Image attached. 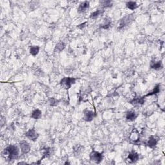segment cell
<instances>
[{
  "instance_id": "17",
  "label": "cell",
  "mask_w": 165,
  "mask_h": 165,
  "mask_svg": "<svg viewBox=\"0 0 165 165\" xmlns=\"http://www.w3.org/2000/svg\"><path fill=\"white\" fill-rule=\"evenodd\" d=\"M151 68L152 69H154L155 70H159L163 68V63H162L161 61H158L152 62L151 63Z\"/></svg>"
},
{
  "instance_id": "18",
  "label": "cell",
  "mask_w": 165,
  "mask_h": 165,
  "mask_svg": "<svg viewBox=\"0 0 165 165\" xmlns=\"http://www.w3.org/2000/svg\"><path fill=\"white\" fill-rule=\"evenodd\" d=\"M42 116V112L39 109H35L32 112L31 117L34 119H39Z\"/></svg>"
},
{
  "instance_id": "1",
  "label": "cell",
  "mask_w": 165,
  "mask_h": 165,
  "mask_svg": "<svg viewBox=\"0 0 165 165\" xmlns=\"http://www.w3.org/2000/svg\"><path fill=\"white\" fill-rule=\"evenodd\" d=\"M2 155L3 157L10 161L16 160L19 157V148L14 144H10L5 148L3 152H2Z\"/></svg>"
},
{
  "instance_id": "13",
  "label": "cell",
  "mask_w": 165,
  "mask_h": 165,
  "mask_svg": "<svg viewBox=\"0 0 165 165\" xmlns=\"http://www.w3.org/2000/svg\"><path fill=\"white\" fill-rule=\"evenodd\" d=\"M158 143V139L157 138H156L155 136L153 135H151L150 137H149L148 140L146 144L147 146H148L150 148H155V146L157 145V144Z\"/></svg>"
},
{
  "instance_id": "14",
  "label": "cell",
  "mask_w": 165,
  "mask_h": 165,
  "mask_svg": "<svg viewBox=\"0 0 165 165\" xmlns=\"http://www.w3.org/2000/svg\"><path fill=\"white\" fill-rule=\"evenodd\" d=\"M42 151H43V157L41 159L40 161H41L43 159L50 157V155H52V149L51 148L46 147L42 149Z\"/></svg>"
},
{
  "instance_id": "6",
  "label": "cell",
  "mask_w": 165,
  "mask_h": 165,
  "mask_svg": "<svg viewBox=\"0 0 165 165\" xmlns=\"http://www.w3.org/2000/svg\"><path fill=\"white\" fill-rule=\"evenodd\" d=\"M19 148L23 154H27L30 151V144L26 141H21L19 143Z\"/></svg>"
},
{
  "instance_id": "12",
  "label": "cell",
  "mask_w": 165,
  "mask_h": 165,
  "mask_svg": "<svg viewBox=\"0 0 165 165\" xmlns=\"http://www.w3.org/2000/svg\"><path fill=\"white\" fill-rule=\"evenodd\" d=\"M130 103L135 106L143 105L144 103V96H135L132 101H130Z\"/></svg>"
},
{
  "instance_id": "23",
  "label": "cell",
  "mask_w": 165,
  "mask_h": 165,
  "mask_svg": "<svg viewBox=\"0 0 165 165\" xmlns=\"http://www.w3.org/2000/svg\"><path fill=\"white\" fill-rule=\"evenodd\" d=\"M159 92H160V85H156V86H155L154 88H153V90H152L151 92H150V93L146 94V95H144V97L149 96V95H155V94H158Z\"/></svg>"
},
{
  "instance_id": "25",
  "label": "cell",
  "mask_w": 165,
  "mask_h": 165,
  "mask_svg": "<svg viewBox=\"0 0 165 165\" xmlns=\"http://www.w3.org/2000/svg\"><path fill=\"white\" fill-rule=\"evenodd\" d=\"M48 103H49V105L52 106H56L59 104V101L56 99V98L52 97L49 99Z\"/></svg>"
},
{
  "instance_id": "16",
  "label": "cell",
  "mask_w": 165,
  "mask_h": 165,
  "mask_svg": "<svg viewBox=\"0 0 165 165\" xmlns=\"http://www.w3.org/2000/svg\"><path fill=\"white\" fill-rule=\"evenodd\" d=\"M137 117V115L135 111H128L126 113V119L129 121H134L136 119Z\"/></svg>"
},
{
  "instance_id": "4",
  "label": "cell",
  "mask_w": 165,
  "mask_h": 165,
  "mask_svg": "<svg viewBox=\"0 0 165 165\" xmlns=\"http://www.w3.org/2000/svg\"><path fill=\"white\" fill-rule=\"evenodd\" d=\"M76 78L66 77L63 78V79L60 81V85L64 88L68 90L71 88L72 85H73L74 84L76 83Z\"/></svg>"
},
{
  "instance_id": "3",
  "label": "cell",
  "mask_w": 165,
  "mask_h": 165,
  "mask_svg": "<svg viewBox=\"0 0 165 165\" xmlns=\"http://www.w3.org/2000/svg\"><path fill=\"white\" fill-rule=\"evenodd\" d=\"M103 158L104 155L103 153L93 150V151H92L91 153H90V160L92 163L99 164L103 160Z\"/></svg>"
},
{
  "instance_id": "24",
  "label": "cell",
  "mask_w": 165,
  "mask_h": 165,
  "mask_svg": "<svg viewBox=\"0 0 165 165\" xmlns=\"http://www.w3.org/2000/svg\"><path fill=\"white\" fill-rule=\"evenodd\" d=\"M99 4L101 5V7L103 8L105 7H111L112 5V1H108V0H106V1H100Z\"/></svg>"
},
{
  "instance_id": "5",
  "label": "cell",
  "mask_w": 165,
  "mask_h": 165,
  "mask_svg": "<svg viewBox=\"0 0 165 165\" xmlns=\"http://www.w3.org/2000/svg\"><path fill=\"white\" fill-rule=\"evenodd\" d=\"M25 136L28 139L32 141H35L37 139V138H38L39 134H37L35 129L32 128L29 130H28V131L25 133Z\"/></svg>"
},
{
  "instance_id": "20",
  "label": "cell",
  "mask_w": 165,
  "mask_h": 165,
  "mask_svg": "<svg viewBox=\"0 0 165 165\" xmlns=\"http://www.w3.org/2000/svg\"><path fill=\"white\" fill-rule=\"evenodd\" d=\"M104 13V10L103 8H101V9H97L95 11V12H92L90 16V18L91 19H95L98 18V17L100 16L101 15H102V14Z\"/></svg>"
},
{
  "instance_id": "11",
  "label": "cell",
  "mask_w": 165,
  "mask_h": 165,
  "mask_svg": "<svg viewBox=\"0 0 165 165\" xmlns=\"http://www.w3.org/2000/svg\"><path fill=\"white\" fill-rule=\"evenodd\" d=\"M130 139L134 143H137V142L139 141L140 139V135L139 133L136 129L133 130V131L131 132L130 135Z\"/></svg>"
},
{
  "instance_id": "21",
  "label": "cell",
  "mask_w": 165,
  "mask_h": 165,
  "mask_svg": "<svg viewBox=\"0 0 165 165\" xmlns=\"http://www.w3.org/2000/svg\"><path fill=\"white\" fill-rule=\"evenodd\" d=\"M40 50V48L39 46H32L30 48V54L33 56H36V55L38 54Z\"/></svg>"
},
{
  "instance_id": "7",
  "label": "cell",
  "mask_w": 165,
  "mask_h": 165,
  "mask_svg": "<svg viewBox=\"0 0 165 165\" xmlns=\"http://www.w3.org/2000/svg\"><path fill=\"white\" fill-rule=\"evenodd\" d=\"M95 117V113L93 111L86 109L83 111V119L87 122H90L93 120Z\"/></svg>"
},
{
  "instance_id": "10",
  "label": "cell",
  "mask_w": 165,
  "mask_h": 165,
  "mask_svg": "<svg viewBox=\"0 0 165 165\" xmlns=\"http://www.w3.org/2000/svg\"><path fill=\"white\" fill-rule=\"evenodd\" d=\"M84 149H85L84 146L82 145H81V144H76V146H74V149H73V152H74V154L75 157H80V156L82 155V153L84 152Z\"/></svg>"
},
{
  "instance_id": "15",
  "label": "cell",
  "mask_w": 165,
  "mask_h": 165,
  "mask_svg": "<svg viewBox=\"0 0 165 165\" xmlns=\"http://www.w3.org/2000/svg\"><path fill=\"white\" fill-rule=\"evenodd\" d=\"M66 47V44L63 41H59L57 43L56 47L54 48V52H61L63 51Z\"/></svg>"
},
{
  "instance_id": "2",
  "label": "cell",
  "mask_w": 165,
  "mask_h": 165,
  "mask_svg": "<svg viewBox=\"0 0 165 165\" xmlns=\"http://www.w3.org/2000/svg\"><path fill=\"white\" fill-rule=\"evenodd\" d=\"M134 14H128V15H126V16L123 17L122 19H120L119 23V27L118 29L121 30L123 29V28H126V27H128L129 25H130L132 23V21H134Z\"/></svg>"
},
{
  "instance_id": "9",
  "label": "cell",
  "mask_w": 165,
  "mask_h": 165,
  "mask_svg": "<svg viewBox=\"0 0 165 165\" xmlns=\"http://www.w3.org/2000/svg\"><path fill=\"white\" fill-rule=\"evenodd\" d=\"M139 159V154L134 151L130 152L128 155V157H127V161L130 163H135Z\"/></svg>"
},
{
  "instance_id": "19",
  "label": "cell",
  "mask_w": 165,
  "mask_h": 165,
  "mask_svg": "<svg viewBox=\"0 0 165 165\" xmlns=\"http://www.w3.org/2000/svg\"><path fill=\"white\" fill-rule=\"evenodd\" d=\"M111 25V20L108 18H106L103 22L102 24L100 25V28H103V29H108V28L110 27Z\"/></svg>"
},
{
  "instance_id": "8",
  "label": "cell",
  "mask_w": 165,
  "mask_h": 165,
  "mask_svg": "<svg viewBox=\"0 0 165 165\" xmlns=\"http://www.w3.org/2000/svg\"><path fill=\"white\" fill-rule=\"evenodd\" d=\"M90 7V3L87 1L81 2L79 4V7L77 8V12L80 14H83L86 12L89 9Z\"/></svg>"
},
{
  "instance_id": "22",
  "label": "cell",
  "mask_w": 165,
  "mask_h": 165,
  "mask_svg": "<svg viewBox=\"0 0 165 165\" xmlns=\"http://www.w3.org/2000/svg\"><path fill=\"white\" fill-rule=\"evenodd\" d=\"M126 5L127 8H129V9H130V10H135L138 7V5L137 4V3L135 2V1L126 2Z\"/></svg>"
}]
</instances>
